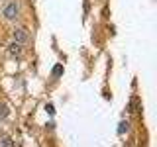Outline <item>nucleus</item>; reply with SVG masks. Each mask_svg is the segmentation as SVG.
<instances>
[{
  "instance_id": "obj_1",
  "label": "nucleus",
  "mask_w": 157,
  "mask_h": 147,
  "mask_svg": "<svg viewBox=\"0 0 157 147\" xmlns=\"http://www.w3.org/2000/svg\"><path fill=\"white\" fill-rule=\"evenodd\" d=\"M2 16L6 22H18L22 16V6H20L18 0H8L2 8Z\"/></svg>"
},
{
  "instance_id": "obj_2",
  "label": "nucleus",
  "mask_w": 157,
  "mask_h": 147,
  "mask_svg": "<svg viewBox=\"0 0 157 147\" xmlns=\"http://www.w3.org/2000/svg\"><path fill=\"white\" fill-rule=\"evenodd\" d=\"M12 37H14V41H18V43H22V45H26V43L29 41V32H28V28L16 26V28H14V32H12Z\"/></svg>"
},
{
  "instance_id": "obj_3",
  "label": "nucleus",
  "mask_w": 157,
  "mask_h": 147,
  "mask_svg": "<svg viewBox=\"0 0 157 147\" xmlns=\"http://www.w3.org/2000/svg\"><path fill=\"white\" fill-rule=\"evenodd\" d=\"M22 51H24V45L12 39V43L8 45V55L10 57H20V55H22Z\"/></svg>"
},
{
  "instance_id": "obj_4",
  "label": "nucleus",
  "mask_w": 157,
  "mask_h": 147,
  "mask_svg": "<svg viewBox=\"0 0 157 147\" xmlns=\"http://www.w3.org/2000/svg\"><path fill=\"white\" fill-rule=\"evenodd\" d=\"M0 145H2V147H14L10 137H2V139H0Z\"/></svg>"
},
{
  "instance_id": "obj_5",
  "label": "nucleus",
  "mask_w": 157,
  "mask_h": 147,
  "mask_svg": "<svg viewBox=\"0 0 157 147\" xmlns=\"http://www.w3.org/2000/svg\"><path fill=\"white\" fill-rule=\"evenodd\" d=\"M61 73H63V65H55V67H53V73H51V75H53V77H59Z\"/></svg>"
},
{
  "instance_id": "obj_6",
  "label": "nucleus",
  "mask_w": 157,
  "mask_h": 147,
  "mask_svg": "<svg viewBox=\"0 0 157 147\" xmlns=\"http://www.w3.org/2000/svg\"><path fill=\"white\" fill-rule=\"evenodd\" d=\"M128 126H130V124H128V122H122V124H120V130H118V134H124V131H128Z\"/></svg>"
},
{
  "instance_id": "obj_7",
  "label": "nucleus",
  "mask_w": 157,
  "mask_h": 147,
  "mask_svg": "<svg viewBox=\"0 0 157 147\" xmlns=\"http://www.w3.org/2000/svg\"><path fill=\"white\" fill-rule=\"evenodd\" d=\"M0 116H2V118H6V116H8V110H6V106H4V104L0 106Z\"/></svg>"
}]
</instances>
